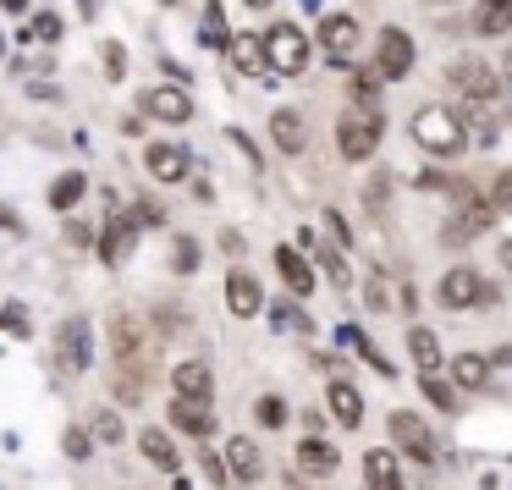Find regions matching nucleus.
Instances as JSON below:
<instances>
[{
    "instance_id": "nucleus-1",
    "label": "nucleus",
    "mask_w": 512,
    "mask_h": 490,
    "mask_svg": "<svg viewBox=\"0 0 512 490\" xmlns=\"http://www.w3.org/2000/svg\"><path fill=\"white\" fill-rule=\"evenodd\" d=\"M259 50H265V72L276 78H298L309 67V34L298 23H276L270 34H259Z\"/></svg>"
},
{
    "instance_id": "nucleus-2",
    "label": "nucleus",
    "mask_w": 512,
    "mask_h": 490,
    "mask_svg": "<svg viewBox=\"0 0 512 490\" xmlns=\"http://www.w3.org/2000/svg\"><path fill=\"white\" fill-rule=\"evenodd\" d=\"M496 298H501V292L490 287L479 270H468V265L446 270L441 287H435V303H441V309H457V314H463V309H490Z\"/></svg>"
},
{
    "instance_id": "nucleus-3",
    "label": "nucleus",
    "mask_w": 512,
    "mask_h": 490,
    "mask_svg": "<svg viewBox=\"0 0 512 490\" xmlns=\"http://www.w3.org/2000/svg\"><path fill=\"white\" fill-rule=\"evenodd\" d=\"M413 138H419L424 149H435V155H457V149H463V122H457L446 105H424V111L413 116Z\"/></svg>"
},
{
    "instance_id": "nucleus-4",
    "label": "nucleus",
    "mask_w": 512,
    "mask_h": 490,
    "mask_svg": "<svg viewBox=\"0 0 512 490\" xmlns=\"http://www.w3.org/2000/svg\"><path fill=\"white\" fill-rule=\"evenodd\" d=\"M380 133H386V122H380V116H364V111H347L342 122H336V144H342L347 160H369L380 149Z\"/></svg>"
},
{
    "instance_id": "nucleus-5",
    "label": "nucleus",
    "mask_w": 512,
    "mask_h": 490,
    "mask_svg": "<svg viewBox=\"0 0 512 490\" xmlns=\"http://www.w3.org/2000/svg\"><path fill=\"white\" fill-rule=\"evenodd\" d=\"M138 111H144L149 122H171V127L193 122V100H188V89H182V83H155V89H144Z\"/></svg>"
},
{
    "instance_id": "nucleus-6",
    "label": "nucleus",
    "mask_w": 512,
    "mask_h": 490,
    "mask_svg": "<svg viewBox=\"0 0 512 490\" xmlns=\"http://www.w3.org/2000/svg\"><path fill=\"white\" fill-rule=\"evenodd\" d=\"M408 67H413V39L402 34V28H380V45H375V72H369V78L397 83V78H408Z\"/></svg>"
},
{
    "instance_id": "nucleus-7",
    "label": "nucleus",
    "mask_w": 512,
    "mask_h": 490,
    "mask_svg": "<svg viewBox=\"0 0 512 490\" xmlns=\"http://www.w3.org/2000/svg\"><path fill=\"white\" fill-rule=\"evenodd\" d=\"M391 441H397V452H408L413 463H424L430 468L435 463V435H430V424L419 419V413H391Z\"/></svg>"
},
{
    "instance_id": "nucleus-8",
    "label": "nucleus",
    "mask_w": 512,
    "mask_h": 490,
    "mask_svg": "<svg viewBox=\"0 0 512 490\" xmlns=\"http://www.w3.org/2000/svg\"><path fill=\"white\" fill-rule=\"evenodd\" d=\"M111 353H116V364H122V369H144L149 336H144V325H138L133 314H116V320H111Z\"/></svg>"
},
{
    "instance_id": "nucleus-9",
    "label": "nucleus",
    "mask_w": 512,
    "mask_h": 490,
    "mask_svg": "<svg viewBox=\"0 0 512 490\" xmlns=\"http://www.w3.org/2000/svg\"><path fill=\"white\" fill-rule=\"evenodd\" d=\"M446 78H452L468 100H496V94H501V78L485 67V61H452V67H446Z\"/></svg>"
},
{
    "instance_id": "nucleus-10",
    "label": "nucleus",
    "mask_w": 512,
    "mask_h": 490,
    "mask_svg": "<svg viewBox=\"0 0 512 490\" xmlns=\"http://www.w3.org/2000/svg\"><path fill=\"white\" fill-rule=\"evenodd\" d=\"M171 386H177V397H188V402H210L215 397V375H210L204 358H182V364L171 369Z\"/></svg>"
},
{
    "instance_id": "nucleus-11",
    "label": "nucleus",
    "mask_w": 512,
    "mask_h": 490,
    "mask_svg": "<svg viewBox=\"0 0 512 490\" xmlns=\"http://www.w3.org/2000/svg\"><path fill=\"white\" fill-rule=\"evenodd\" d=\"M226 309H232L237 320H254V314L265 309V292H259V281L248 276L243 265H237L232 276H226Z\"/></svg>"
},
{
    "instance_id": "nucleus-12",
    "label": "nucleus",
    "mask_w": 512,
    "mask_h": 490,
    "mask_svg": "<svg viewBox=\"0 0 512 490\" xmlns=\"http://www.w3.org/2000/svg\"><path fill=\"white\" fill-rule=\"evenodd\" d=\"M144 171L160 182H188V149L177 144H149L144 149Z\"/></svg>"
},
{
    "instance_id": "nucleus-13",
    "label": "nucleus",
    "mask_w": 512,
    "mask_h": 490,
    "mask_svg": "<svg viewBox=\"0 0 512 490\" xmlns=\"http://www.w3.org/2000/svg\"><path fill=\"white\" fill-rule=\"evenodd\" d=\"M171 430H182V435H210L215 430V413H210V402H188V397H171Z\"/></svg>"
},
{
    "instance_id": "nucleus-14",
    "label": "nucleus",
    "mask_w": 512,
    "mask_h": 490,
    "mask_svg": "<svg viewBox=\"0 0 512 490\" xmlns=\"http://www.w3.org/2000/svg\"><path fill=\"white\" fill-rule=\"evenodd\" d=\"M364 479H369V490H402L397 452H386V446H369V452H364Z\"/></svg>"
},
{
    "instance_id": "nucleus-15",
    "label": "nucleus",
    "mask_w": 512,
    "mask_h": 490,
    "mask_svg": "<svg viewBox=\"0 0 512 490\" xmlns=\"http://www.w3.org/2000/svg\"><path fill=\"white\" fill-rule=\"evenodd\" d=\"M325 402H331V413H336L342 430H358V419H364V397H358V386L331 380V386H325Z\"/></svg>"
},
{
    "instance_id": "nucleus-16",
    "label": "nucleus",
    "mask_w": 512,
    "mask_h": 490,
    "mask_svg": "<svg viewBox=\"0 0 512 490\" xmlns=\"http://www.w3.org/2000/svg\"><path fill=\"white\" fill-rule=\"evenodd\" d=\"M320 45L331 50L336 61H347V56L358 50V23H353L347 12H342V17H325V23H320Z\"/></svg>"
},
{
    "instance_id": "nucleus-17",
    "label": "nucleus",
    "mask_w": 512,
    "mask_h": 490,
    "mask_svg": "<svg viewBox=\"0 0 512 490\" xmlns=\"http://www.w3.org/2000/svg\"><path fill=\"white\" fill-rule=\"evenodd\" d=\"M221 463H226V474H232V479H248V485H254V479L265 474V457H259V446H254V441H243V435H237V441L226 446Z\"/></svg>"
},
{
    "instance_id": "nucleus-18",
    "label": "nucleus",
    "mask_w": 512,
    "mask_h": 490,
    "mask_svg": "<svg viewBox=\"0 0 512 490\" xmlns=\"http://www.w3.org/2000/svg\"><path fill=\"white\" fill-rule=\"evenodd\" d=\"M133 237H138V226L127 221V215H116V221L100 232V259L105 265H122V259L133 254Z\"/></svg>"
},
{
    "instance_id": "nucleus-19",
    "label": "nucleus",
    "mask_w": 512,
    "mask_h": 490,
    "mask_svg": "<svg viewBox=\"0 0 512 490\" xmlns=\"http://www.w3.org/2000/svg\"><path fill=\"white\" fill-rule=\"evenodd\" d=\"M276 270H281V281H287L298 298H309V292H314V270H309V259H303V254H292V243L276 248Z\"/></svg>"
},
{
    "instance_id": "nucleus-20",
    "label": "nucleus",
    "mask_w": 512,
    "mask_h": 490,
    "mask_svg": "<svg viewBox=\"0 0 512 490\" xmlns=\"http://www.w3.org/2000/svg\"><path fill=\"white\" fill-rule=\"evenodd\" d=\"M298 468H303L309 479L336 474V446H331V441H320V435H309V441L298 446Z\"/></svg>"
},
{
    "instance_id": "nucleus-21",
    "label": "nucleus",
    "mask_w": 512,
    "mask_h": 490,
    "mask_svg": "<svg viewBox=\"0 0 512 490\" xmlns=\"http://www.w3.org/2000/svg\"><path fill=\"white\" fill-rule=\"evenodd\" d=\"M507 28H512V0H479L474 6V34L501 39Z\"/></svg>"
},
{
    "instance_id": "nucleus-22",
    "label": "nucleus",
    "mask_w": 512,
    "mask_h": 490,
    "mask_svg": "<svg viewBox=\"0 0 512 490\" xmlns=\"http://www.w3.org/2000/svg\"><path fill=\"white\" fill-rule=\"evenodd\" d=\"M138 446H144V457L160 468V474H177V446H171L166 430H138Z\"/></svg>"
},
{
    "instance_id": "nucleus-23",
    "label": "nucleus",
    "mask_w": 512,
    "mask_h": 490,
    "mask_svg": "<svg viewBox=\"0 0 512 490\" xmlns=\"http://www.w3.org/2000/svg\"><path fill=\"white\" fill-rule=\"evenodd\" d=\"M452 199H457V215L468 221V232H479V226H490V221H496V210H490V204L479 199L474 188H463V182H452Z\"/></svg>"
},
{
    "instance_id": "nucleus-24",
    "label": "nucleus",
    "mask_w": 512,
    "mask_h": 490,
    "mask_svg": "<svg viewBox=\"0 0 512 490\" xmlns=\"http://www.w3.org/2000/svg\"><path fill=\"white\" fill-rule=\"evenodd\" d=\"M61 358H67L72 369L89 364V325H83V320H67V325H61Z\"/></svg>"
},
{
    "instance_id": "nucleus-25",
    "label": "nucleus",
    "mask_w": 512,
    "mask_h": 490,
    "mask_svg": "<svg viewBox=\"0 0 512 490\" xmlns=\"http://www.w3.org/2000/svg\"><path fill=\"white\" fill-rule=\"evenodd\" d=\"M270 133H276V149L298 155V149H303V116L298 111H276V116H270Z\"/></svg>"
},
{
    "instance_id": "nucleus-26",
    "label": "nucleus",
    "mask_w": 512,
    "mask_h": 490,
    "mask_svg": "<svg viewBox=\"0 0 512 490\" xmlns=\"http://www.w3.org/2000/svg\"><path fill=\"white\" fill-rule=\"evenodd\" d=\"M83 188H89V177H83V171L56 177V182H50V210H72V204L83 199Z\"/></svg>"
},
{
    "instance_id": "nucleus-27",
    "label": "nucleus",
    "mask_w": 512,
    "mask_h": 490,
    "mask_svg": "<svg viewBox=\"0 0 512 490\" xmlns=\"http://www.w3.org/2000/svg\"><path fill=\"white\" fill-rule=\"evenodd\" d=\"M419 386L441 413H457V391H452V380H441V369H419Z\"/></svg>"
},
{
    "instance_id": "nucleus-28",
    "label": "nucleus",
    "mask_w": 512,
    "mask_h": 490,
    "mask_svg": "<svg viewBox=\"0 0 512 490\" xmlns=\"http://www.w3.org/2000/svg\"><path fill=\"white\" fill-rule=\"evenodd\" d=\"M408 353H413V364H419V369H441V342H435L424 325H413V331H408Z\"/></svg>"
},
{
    "instance_id": "nucleus-29",
    "label": "nucleus",
    "mask_w": 512,
    "mask_h": 490,
    "mask_svg": "<svg viewBox=\"0 0 512 490\" xmlns=\"http://www.w3.org/2000/svg\"><path fill=\"white\" fill-rule=\"evenodd\" d=\"M485 380H490V364H485L479 353H463V358L452 364V386H468V391H474V386H485Z\"/></svg>"
},
{
    "instance_id": "nucleus-30",
    "label": "nucleus",
    "mask_w": 512,
    "mask_h": 490,
    "mask_svg": "<svg viewBox=\"0 0 512 490\" xmlns=\"http://www.w3.org/2000/svg\"><path fill=\"white\" fill-rule=\"evenodd\" d=\"M226 50H232V61L243 72H265V50H259V39H226Z\"/></svg>"
},
{
    "instance_id": "nucleus-31",
    "label": "nucleus",
    "mask_w": 512,
    "mask_h": 490,
    "mask_svg": "<svg viewBox=\"0 0 512 490\" xmlns=\"http://www.w3.org/2000/svg\"><path fill=\"white\" fill-rule=\"evenodd\" d=\"M171 270H177V276H193V270H199V243H193V237H177V248H171Z\"/></svg>"
},
{
    "instance_id": "nucleus-32",
    "label": "nucleus",
    "mask_w": 512,
    "mask_h": 490,
    "mask_svg": "<svg viewBox=\"0 0 512 490\" xmlns=\"http://www.w3.org/2000/svg\"><path fill=\"white\" fill-rule=\"evenodd\" d=\"M122 419H116V413H100V419H94V441H105V446H111V441H122Z\"/></svg>"
},
{
    "instance_id": "nucleus-33",
    "label": "nucleus",
    "mask_w": 512,
    "mask_h": 490,
    "mask_svg": "<svg viewBox=\"0 0 512 490\" xmlns=\"http://www.w3.org/2000/svg\"><path fill=\"white\" fill-rule=\"evenodd\" d=\"M199 468H204V479H210V485H226V479H232V474H226V463H221L215 452H199Z\"/></svg>"
},
{
    "instance_id": "nucleus-34",
    "label": "nucleus",
    "mask_w": 512,
    "mask_h": 490,
    "mask_svg": "<svg viewBox=\"0 0 512 490\" xmlns=\"http://www.w3.org/2000/svg\"><path fill=\"white\" fill-rule=\"evenodd\" d=\"M320 265H325V276H331V281H347V259L336 254V248H320Z\"/></svg>"
},
{
    "instance_id": "nucleus-35",
    "label": "nucleus",
    "mask_w": 512,
    "mask_h": 490,
    "mask_svg": "<svg viewBox=\"0 0 512 490\" xmlns=\"http://www.w3.org/2000/svg\"><path fill=\"white\" fill-rule=\"evenodd\" d=\"M34 39H45V45H56V39H61V17H34Z\"/></svg>"
},
{
    "instance_id": "nucleus-36",
    "label": "nucleus",
    "mask_w": 512,
    "mask_h": 490,
    "mask_svg": "<svg viewBox=\"0 0 512 490\" xmlns=\"http://www.w3.org/2000/svg\"><path fill=\"white\" fill-rule=\"evenodd\" d=\"M127 221H133V226H160L166 215H160L155 204H133V215H127Z\"/></svg>"
},
{
    "instance_id": "nucleus-37",
    "label": "nucleus",
    "mask_w": 512,
    "mask_h": 490,
    "mask_svg": "<svg viewBox=\"0 0 512 490\" xmlns=\"http://www.w3.org/2000/svg\"><path fill=\"white\" fill-rule=\"evenodd\" d=\"M259 419H265V424H281V419H287V408H281L276 397H265V402H259Z\"/></svg>"
},
{
    "instance_id": "nucleus-38",
    "label": "nucleus",
    "mask_w": 512,
    "mask_h": 490,
    "mask_svg": "<svg viewBox=\"0 0 512 490\" xmlns=\"http://www.w3.org/2000/svg\"><path fill=\"white\" fill-rule=\"evenodd\" d=\"M89 446H94V441H89L83 430H67V452H72V457H89Z\"/></svg>"
},
{
    "instance_id": "nucleus-39",
    "label": "nucleus",
    "mask_w": 512,
    "mask_h": 490,
    "mask_svg": "<svg viewBox=\"0 0 512 490\" xmlns=\"http://www.w3.org/2000/svg\"><path fill=\"white\" fill-rule=\"evenodd\" d=\"M364 303H369V309H386L391 298H386V287H380V281H369V298Z\"/></svg>"
},
{
    "instance_id": "nucleus-40",
    "label": "nucleus",
    "mask_w": 512,
    "mask_h": 490,
    "mask_svg": "<svg viewBox=\"0 0 512 490\" xmlns=\"http://www.w3.org/2000/svg\"><path fill=\"white\" fill-rule=\"evenodd\" d=\"M105 67H111V72H116V78H122V67H127V56H122V50H116V45H111V50H105Z\"/></svg>"
},
{
    "instance_id": "nucleus-41",
    "label": "nucleus",
    "mask_w": 512,
    "mask_h": 490,
    "mask_svg": "<svg viewBox=\"0 0 512 490\" xmlns=\"http://www.w3.org/2000/svg\"><path fill=\"white\" fill-rule=\"evenodd\" d=\"M0 6H6V12H28V0H0Z\"/></svg>"
},
{
    "instance_id": "nucleus-42",
    "label": "nucleus",
    "mask_w": 512,
    "mask_h": 490,
    "mask_svg": "<svg viewBox=\"0 0 512 490\" xmlns=\"http://www.w3.org/2000/svg\"><path fill=\"white\" fill-rule=\"evenodd\" d=\"M243 6H270V0H243Z\"/></svg>"
},
{
    "instance_id": "nucleus-43",
    "label": "nucleus",
    "mask_w": 512,
    "mask_h": 490,
    "mask_svg": "<svg viewBox=\"0 0 512 490\" xmlns=\"http://www.w3.org/2000/svg\"><path fill=\"white\" fill-rule=\"evenodd\" d=\"M166 6H171V0H166Z\"/></svg>"
}]
</instances>
